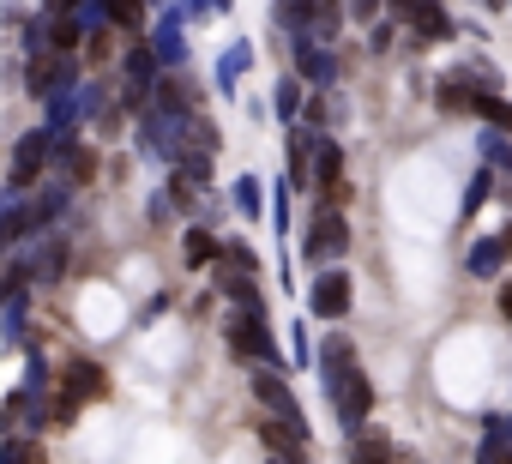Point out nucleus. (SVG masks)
Wrapping results in <instances>:
<instances>
[{"mask_svg":"<svg viewBox=\"0 0 512 464\" xmlns=\"http://www.w3.org/2000/svg\"><path fill=\"white\" fill-rule=\"evenodd\" d=\"M278 464H284V458H278Z\"/></svg>","mask_w":512,"mask_h":464,"instance_id":"obj_24","label":"nucleus"},{"mask_svg":"<svg viewBox=\"0 0 512 464\" xmlns=\"http://www.w3.org/2000/svg\"><path fill=\"white\" fill-rule=\"evenodd\" d=\"M223 332H229V350H235V356H272V338H266V326H260V320L235 314Z\"/></svg>","mask_w":512,"mask_h":464,"instance_id":"obj_5","label":"nucleus"},{"mask_svg":"<svg viewBox=\"0 0 512 464\" xmlns=\"http://www.w3.org/2000/svg\"><path fill=\"white\" fill-rule=\"evenodd\" d=\"M314 314H320V320H338V314H350V278H344V272H326V278H314Z\"/></svg>","mask_w":512,"mask_h":464,"instance_id":"obj_4","label":"nucleus"},{"mask_svg":"<svg viewBox=\"0 0 512 464\" xmlns=\"http://www.w3.org/2000/svg\"><path fill=\"white\" fill-rule=\"evenodd\" d=\"M260 398H266V404H272L278 416H290V422H302V416H296V398L284 392V380H272V374H266V380H260Z\"/></svg>","mask_w":512,"mask_h":464,"instance_id":"obj_13","label":"nucleus"},{"mask_svg":"<svg viewBox=\"0 0 512 464\" xmlns=\"http://www.w3.org/2000/svg\"><path fill=\"white\" fill-rule=\"evenodd\" d=\"M181 254H187V266H217V254H223V248H217V242L205 236V229H193V236H187V248H181Z\"/></svg>","mask_w":512,"mask_h":464,"instance_id":"obj_11","label":"nucleus"},{"mask_svg":"<svg viewBox=\"0 0 512 464\" xmlns=\"http://www.w3.org/2000/svg\"><path fill=\"white\" fill-rule=\"evenodd\" d=\"M500 314H506V320H512V284H506V290H500Z\"/></svg>","mask_w":512,"mask_h":464,"instance_id":"obj_23","label":"nucleus"},{"mask_svg":"<svg viewBox=\"0 0 512 464\" xmlns=\"http://www.w3.org/2000/svg\"><path fill=\"white\" fill-rule=\"evenodd\" d=\"M43 169V133H31L25 145H19V169H13V181H31Z\"/></svg>","mask_w":512,"mask_h":464,"instance_id":"obj_12","label":"nucleus"},{"mask_svg":"<svg viewBox=\"0 0 512 464\" xmlns=\"http://www.w3.org/2000/svg\"><path fill=\"white\" fill-rule=\"evenodd\" d=\"M470 109H476V115H488L494 127H512V103H500V97H488V91H482V97H476Z\"/></svg>","mask_w":512,"mask_h":464,"instance_id":"obj_15","label":"nucleus"},{"mask_svg":"<svg viewBox=\"0 0 512 464\" xmlns=\"http://www.w3.org/2000/svg\"><path fill=\"white\" fill-rule=\"evenodd\" d=\"M398 452H392V440L386 434H362L356 440V452H350V464H392Z\"/></svg>","mask_w":512,"mask_h":464,"instance_id":"obj_10","label":"nucleus"},{"mask_svg":"<svg viewBox=\"0 0 512 464\" xmlns=\"http://www.w3.org/2000/svg\"><path fill=\"white\" fill-rule=\"evenodd\" d=\"M109 19H115V25H127V31H133V25H139V19H145V0H109Z\"/></svg>","mask_w":512,"mask_h":464,"instance_id":"obj_16","label":"nucleus"},{"mask_svg":"<svg viewBox=\"0 0 512 464\" xmlns=\"http://www.w3.org/2000/svg\"><path fill=\"white\" fill-rule=\"evenodd\" d=\"M476 97H482V85H476V79H446V85H440V109H446V115H464Z\"/></svg>","mask_w":512,"mask_h":464,"instance_id":"obj_9","label":"nucleus"},{"mask_svg":"<svg viewBox=\"0 0 512 464\" xmlns=\"http://www.w3.org/2000/svg\"><path fill=\"white\" fill-rule=\"evenodd\" d=\"M332 392H338V416H350V422H362V416L374 410V386H368V374H362V368H356L350 356H338Z\"/></svg>","mask_w":512,"mask_h":464,"instance_id":"obj_1","label":"nucleus"},{"mask_svg":"<svg viewBox=\"0 0 512 464\" xmlns=\"http://www.w3.org/2000/svg\"><path fill=\"white\" fill-rule=\"evenodd\" d=\"M67 398H79V404L85 398H109V374L97 362H73L67 368Z\"/></svg>","mask_w":512,"mask_h":464,"instance_id":"obj_7","label":"nucleus"},{"mask_svg":"<svg viewBox=\"0 0 512 464\" xmlns=\"http://www.w3.org/2000/svg\"><path fill=\"white\" fill-rule=\"evenodd\" d=\"M49 85H55V67H49V61H37V67H31V91H49Z\"/></svg>","mask_w":512,"mask_h":464,"instance_id":"obj_20","label":"nucleus"},{"mask_svg":"<svg viewBox=\"0 0 512 464\" xmlns=\"http://www.w3.org/2000/svg\"><path fill=\"white\" fill-rule=\"evenodd\" d=\"M344 248H350V223H344V211H326V205H320V217L308 223V260L326 266V260H338Z\"/></svg>","mask_w":512,"mask_h":464,"instance_id":"obj_2","label":"nucleus"},{"mask_svg":"<svg viewBox=\"0 0 512 464\" xmlns=\"http://www.w3.org/2000/svg\"><path fill=\"white\" fill-rule=\"evenodd\" d=\"M290 175L308 181V145H302V139H290Z\"/></svg>","mask_w":512,"mask_h":464,"instance_id":"obj_17","label":"nucleus"},{"mask_svg":"<svg viewBox=\"0 0 512 464\" xmlns=\"http://www.w3.org/2000/svg\"><path fill=\"white\" fill-rule=\"evenodd\" d=\"M55 43L73 49V43H79V25H73V19H55Z\"/></svg>","mask_w":512,"mask_h":464,"instance_id":"obj_19","label":"nucleus"},{"mask_svg":"<svg viewBox=\"0 0 512 464\" xmlns=\"http://www.w3.org/2000/svg\"><path fill=\"white\" fill-rule=\"evenodd\" d=\"M73 7H79V0H49V19H67Z\"/></svg>","mask_w":512,"mask_h":464,"instance_id":"obj_21","label":"nucleus"},{"mask_svg":"<svg viewBox=\"0 0 512 464\" xmlns=\"http://www.w3.org/2000/svg\"><path fill=\"white\" fill-rule=\"evenodd\" d=\"M386 13H392V19H404V25H410V19H416V13H422V0H386Z\"/></svg>","mask_w":512,"mask_h":464,"instance_id":"obj_18","label":"nucleus"},{"mask_svg":"<svg viewBox=\"0 0 512 464\" xmlns=\"http://www.w3.org/2000/svg\"><path fill=\"white\" fill-rule=\"evenodd\" d=\"M380 13V0H356V19H374Z\"/></svg>","mask_w":512,"mask_h":464,"instance_id":"obj_22","label":"nucleus"},{"mask_svg":"<svg viewBox=\"0 0 512 464\" xmlns=\"http://www.w3.org/2000/svg\"><path fill=\"white\" fill-rule=\"evenodd\" d=\"M314 175H320V205L338 211L344 205V151L338 145H320L314 151Z\"/></svg>","mask_w":512,"mask_h":464,"instance_id":"obj_3","label":"nucleus"},{"mask_svg":"<svg viewBox=\"0 0 512 464\" xmlns=\"http://www.w3.org/2000/svg\"><path fill=\"white\" fill-rule=\"evenodd\" d=\"M260 440H266L278 458H296V452L308 446V428H302V422H278V416H266V422H260Z\"/></svg>","mask_w":512,"mask_h":464,"instance_id":"obj_6","label":"nucleus"},{"mask_svg":"<svg viewBox=\"0 0 512 464\" xmlns=\"http://www.w3.org/2000/svg\"><path fill=\"white\" fill-rule=\"evenodd\" d=\"M0 464H49V446H37V440H13Z\"/></svg>","mask_w":512,"mask_h":464,"instance_id":"obj_14","label":"nucleus"},{"mask_svg":"<svg viewBox=\"0 0 512 464\" xmlns=\"http://www.w3.org/2000/svg\"><path fill=\"white\" fill-rule=\"evenodd\" d=\"M410 31H416V43H440V37H452V19H446L440 0H422V13L410 19Z\"/></svg>","mask_w":512,"mask_h":464,"instance_id":"obj_8","label":"nucleus"}]
</instances>
